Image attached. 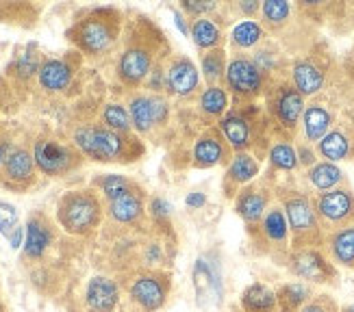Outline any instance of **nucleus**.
I'll use <instances>...</instances> for the list:
<instances>
[{
	"label": "nucleus",
	"mask_w": 354,
	"mask_h": 312,
	"mask_svg": "<svg viewBox=\"0 0 354 312\" xmlns=\"http://www.w3.org/2000/svg\"><path fill=\"white\" fill-rule=\"evenodd\" d=\"M200 102H203V108L207 113H220L222 108L226 106V96H224V91L220 87H211Z\"/></svg>",
	"instance_id": "obj_36"
},
{
	"label": "nucleus",
	"mask_w": 354,
	"mask_h": 312,
	"mask_svg": "<svg viewBox=\"0 0 354 312\" xmlns=\"http://www.w3.org/2000/svg\"><path fill=\"white\" fill-rule=\"evenodd\" d=\"M319 152H322L324 159L342 161L350 154V139L342 130H333L319 142Z\"/></svg>",
	"instance_id": "obj_21"
},
{
	"label": "nucleus",
	"mask_w": 354,
	"mask_h": 312,
	"mask_svg": "<svg viewBox=\"0 0 354 312\" xmlns=\"http://www.w3.org/2000/svg\"><path fill=\"white\" fill-rule=\"evenodd\" d=\"M81 41L87 50L91 52H98L102 48H106L111 41V33H109V28H106L102 22L98 20H89L81 26Z\"/></svg>",
	"instance_id": "obj_17"
},
{
	"label": "nucleus",
	"mask_w": 354,
	"mask_h": 312,
	"mask_svg": "<svg viewBox=\"0 0 354 312\" xmlns=\"http://www.w3.org/2000/svg\"><path fill=\"white\" fill-rule=\"evenodd\" d=\"M152 208H155V215H167V213H170V206H167L163 199L152 202Z\"/></svg>",
	"instance_id": "obj_44"
},
{
	"label": "nucleus",
	"mask_w": 354,
	"mask_h": 312,
	"mask_svg": "<svg viewBox=\"0 0 354 312\" xmlns=\"http://www.w3.org/2000/svg\"><path fill=\"white\" fill-rule=\"evenodd\" d=\"M263 15H266V20H270L274 24H281L287 20L289 5L283 3V0H268V3L263 5Z\"/></svg>",
	"instance_id": "obj_37"
},
{
	"label": "nucleus",
	"mask_w": 354,
	"mask_h": 312,
	"mask_svg": "<svg viewBox=\"0 0 354 312\" xmlns=\"http://www.w3.org/2000/svg\"><path fill=\"white\" fill-rule=\"evenodd\" d=\"M298 312H335V306H333V302H328V300H315V302H311V304L302 306Z\"/></svg>",
	"instance_id": "obj_41"
},
{
	"label": "nucleus",
	"mask_w": 354,
	"mask_h": 312,
	"mask_svg": "<svg viewBox=\"0 0 354 312\" xmlns=\"http://www.w3.org/2000/svg\"><path fill=\"white\" fill-rule=\"evenodd\" d=\"M76 144L85 154L94 156L98 161H111L122 150V142L115 133L98 128H81L76 133Z\"/></svg>",
	"instance_id": "obj_2"
},
{
	"label": "nucleus",
	"mask_w": 354,
	"mask_h": 312,
	"mask_svg": "<svg viewBox=\"0 0 354 312\" xmlns=\"http://www.w3.org/2000/svg\"><path fill=\"white\" fill-rule=\"evenodd\" d=\"M261 39V26L254 22H241L233 30V41L239 46H252Z\"/></svg>",
	"instance_id": "obj_33"
},
{
	"label": "nucleus",
	"mask_w": 354,
	"mask_h": 312,
	"mask_svg": "<svg viewBox=\"0 0 354 312\" xmlns=\"http://www.w3.org/2000/svg\"><path fill=\"white\" fill-rule=\"evenodd\" d=\"M330 128V113L324 106L313 104L304 111V133L311 142H322Z\"/></svg>",
	"instance_id": "obj_13"
},
{
	"label": "nucleus",
	"mask_w": 354,
	"mask_h": 312,
	"mask_svg": "<svg viewBox=\"0 0 354 312\" xmlns=\"http://www.w3.org/2000/svg\"><path fill=\"white\" fill-rule=\"evenodd\" d=\"M241 9L245 13H254L257 11V3H241Z\"/></svg>",
	"instance_id": "obj_48"
},
{
	"label": "nucleus",
	"mask_w": 354,
	"mask_h": 312,
	"mask_svg": "<svg viewBox=\"0 0 354 312\" xmlns=\"http://www.w3.org/2000/svg\"><path fill=\"white\" fill-rule=\"evenodd\" d=\"M39 81L50 91L64 89L70 83V68L66 64H61V61H48V64L41 66L39 70Z\"/></svg>",
	"instance_id": "obj_20"
},
{
	"label": "nucleus",
	"mask_w": 354,
	"mask_h": 312,
	"mask_svg": "<svg viewBox=\"0 0 354 312\" xmlns=\"http://www.w3.org/2000/svg\"><path fill=\"white\" fill-rule=\"evenodd\" d=\"M192 33H194V39L198 46H203V48H207V46H213L215 41H218L220 33H218V28H215L209 20H198L192 28Z\"/></svg>",
	"instance_id": "obj_32"
},
{
	"label": "nucleus",
	"mask_w": 354,
	"mask_h": 312,
	"mask_svg": "<svg viewBox=\"0 0 354 312\" xmlns=\"http://www.w3.org/2000/svg\"><path fill=\"white\" fill-rule=\"evenodd\" d=\"M0 161H3V150H0Z\"/></svg>",
	"instance_id": "obj_51"
},
{
	"label": "nucleus",
	"mask_w": 354,
	"mask_h": 312,
	"mask_svg": "<svg viewBox=\"0 0 354 312\" xmlns=\"http://www.w3.org/2000/svg\"><path fill=\"white\" fill-rule=\"evenodd\" d=\"M104 121L109 124L113 130H127L131 126V124H129V115H127V111L120 104H109V106H106Z\"/></svg>",
	"instance_id": "obj_35"
},
{
	"label": "nucleus",
	"mask_w": 354,
	"mask_h": 312,
	"mask_svg": "<svg viewBox=\"0 0 354 312\" xmlns=\"http://www.w3.org/2000/svg\"><path fill=\"white\" fill-rule=\"evenodd\" d=\"M237 208H239V213H241L243 220L257 222L259 217L263 215V211H266V197H263V195H259V193H254V191H248L245 195H241Z\"/></svg>",
	"instance_id": "obj_28"
},
{
	"label": "nucleus",
	"mask_w": 354,
	"mask_h": 312,
	"mask_svg": "<svg viewBox=\"0 0 354 312\" xmlns=\"http://www.w3.org/2000/svg\"><path fill=\"white\" fill-rule=\"evenodd\" d=\"M222 126H224V133L228 137V142L233 144L235 148H243L245 144H248V124H245L241 117L237 115H228L224 121H222Z\"/></svg>",
	"instance_id": "obj_27"
},
{
	"label": "nucleus",
	"mask_w": 354,
	"mask_h": 312,
	"mask_svg": "<svg viewBox=\"0 0 354 312\" xmlns=\"http://www.w3.org/2000/svg\"><path fill=\"white\" fill-rule=\"evenodd\" d=\"M317 213L326 222L342 224L354 215V197L346 189H333L317 199Z\"/></svg>",
	"instance_id": "obj_4"
},
{
	"label": "nucleus",
	"mask_w": 354,
	"mask_h": 312,
	"mask_svg": "<svg viewBox=\"0 0 354 312\" xmlns=\"http://www.w3.org/2000/svg\"><path fill=\"white\" fill-rule=\"evenodd\" d=\"M35 161L37 165L48 171V174H55V171H61L66 169L68 163H70V154L66 148H61L57 144H50V142H39L35 146Z\"/></svg>",
	"instance_id": "obj_10"
},
{
	"label": "nucleus",
	"mask_w": 354,
	"mask_h": 312,
	"mask_svg": "<svg viewBox=\"0 0 354 312\" xmlns=\"http://www.w3.org/2000/svg\"><path fill=\"white\" fill-rule=\"evenodd\" d=\"M330 252L335 260L344 267H354V226L342 228L333 234L330 239Z\"/></svg>",
	"instance_id": "obj_15"
},
{
	"label": "nucleus",
	"mask_w": 354,
	"mask_h": 312,
	"mask_svg": "<svg viewBox=\"0 0 354 312\" xmlns=\"http://www.w3.org/2000/svg\"><path fill=\"white\" fill-rule=\"evenodd\" d=\"M342 312H354V306H348V308H344Z\"/></svg>",
	"instance_id": "obj_50"
},
{
	"label": "nucleus",
	"mask_w": 354,
	"mask_h": 312,
	"mask_svg": "<svg viewBox=\"0 0 354 312\" xmlns=\"http://www.w3.org/2000/svg\"><path fill=\"white\" fill-rule=\"evenodd\" d=\"M309 178H311V182L317 186V189L326 191V189H333V186L342 180V169L330 165V163H319V165H315L311 169Z\"/></svg>",
	"instance_id": "obj_25"
},
{
	"label": "nucleus",
	"mask_w": 354,
	"mask_h": 312,
	"mask_svg": "<svg viewBox=\"0 0 354 312\" xmlns=\"http://www.w3.org/2000/svg\"><path fill=\"white\" fill-rule=\"evenodd\" d=\"M148 68H150V59L144 50H129L120 61V72L131 83H137L140 78H144Z\"/></svg>",
	"instance_id": "obj_18"
},
{
	"label": "nucleus",
	"mask_w": 354,
	"mask_h": 312,
	"mask_svg": "<svg viewBox=\"0 0 354 312\" xmlns=\"http://www.w3.org/2000/svg\"><path fill=\"white\" fill-rule=\"evenodd\" d=\"M294 83L300 93L311 96V93L319 91L322 85H324V76H322L319 68L313 66L311 61H300L294 68Z\"/></svg>",
	"instance_id": "obj_14"
},
{
	"label": "nucleus",
	"mask_w": 354,
	"mask_h": 312,
	"mask_svg": "<svg viewBox=\"0 0 354 312\" xmlns=\"http://www.w3.org/2000/svg\"><path fill=\"white\" fill-rule=\"evenodd\" d=\"M228 83L239 93H254L261 87V70L252 61L237 59L228 66Z\"/></svg>",
	"instance_id": "obj_6"
},
{
	"label": "nucleus",
	"mask_w": 354,
	"mask_h": 312,
	"mask_svg": "<svg viewBox=\"0 0 354 312\" xmlns=\"http://www.w3.org/2000/svg\"><path fill=\"white\" fill-rule=\"evenodd\" d=\"M194 282H196V291H198L200 304H205L209 298L218 300V295H220V280H218V275H215L213 267L207 260H198L196 262Z\"/></svg>",
	"instance_id": "obj_11"
},
{
	"label": "nucleus",
	"mask_w": 354,
	"mask_h": 312,
	"mask_svg": "<svg viewBox=\"0 0 354 312\" xmlns=\"http://www.w3.org/2000/svg\"><path fill=\"white\" fill-rule=\"evenodd\" d=\"M59 220L70 232H85L98 222V202L89 195H70L61 204Z\"/></svg>",
	"instance_id": "obj_1"
},
{
	"label": "nucleus",
	"mask_w": 354,
	"mask_h": 312,
	"mask_svg": "<svg viewBox=\"0 0 354 312\" xmlns=\"http://www.w3.org/2000/svg\"><path fill=\"white\" fill-rule=\"evenodd\" d=\"M167 81L176 93H192L198 85V72L192 61H178L167 74Z\"/></svg>",
	"instance_id": "obj_16"
},
{
	"label": "nucleus",
	"mask_w": 354,
	"mask_h": 312,
	"mask_svg": "<svg viewBox=\"0 0 354 312\" xmlns=\"http://www.w3.org/2000/svg\"><path fill=\"white\" fill-rule=\"evenodd\" d=\"M270 159H272V163L276 167H281V169H294L298 165V154L289 144L274 146L272 152H270Z\"/></svg>",
	"instance_id": "obj_30"
},
{
	"label": "nucleus",
	"mask_w": 354,
	"mask_h": 312,
	"mask_svg": "<svg viewBox=\"0 0 354 312\" xmlns=\"http://www.w3.org/2000/svg\"><path fill=\"white\" fill-rule=\"evenodd\" d=\"M102 191L106 193V197H111V202H113L120 195L129 193V184H127V180L122 178V176H106L102 180Z\"/></svg>",
	"instance_id": "obj_38"
},
{
	"label": "nucleus",
	"mask_w": 354,
	"mask_h": 312,
	"mask_svg": "<svg viewBox=\"0 0 354 312\" xmlns=\"http://www.w3.org/2000/svg\"><path fill=\"white\" fill-rule=\"evenodd\" d=\"M20 239H22V230L18 228V230L13 232V237H11V245H13V247H18V245H20Z\"/></svg>",
	"instance_id": "obj_46"
},
{
	"label": "nucleus",
	"mask_w": 354,
	"mask_h": 312,
	"mask_svg": "<svg viewBox=\"0 0 354 312\" xmlns=\"http://www.w3.org/2000/svg\"><path fill=\"white\" fill-rule=\"evenodd\" d=\"M118 302V286L106 277H94L87 286V304L96 312H109Z\"/></svg>",
	"instance_id": "obj_8"
},
{
	"label": "nucleus",
	"mask_w": 354,
	"mask_h": 312,
	"mask_svg": "<svg viewBox=\"0 0 354 312\" xmlns=\"http://www.w3.org/2000/svg\"><path fill=\"white\" fill-rule=\"evenodd\" d=\"M311 289L302 284V282H291L287 286H283V291L276 295L279 298V306L283 312H296L298 308L306 306V300H309Z\"/></svg>",
	"instance_id": "obj_19"
},
{
	"label": "nucleus",
	"mask_w": 354,
	"mask_h": 312,
	"mask_svg": "<svg viewBox=\"0 0 354 312\" xmlns=\"http://www.w3.org/2000/svg\"><path fill=\"white\" fill-rule=\"evenodd\" d=\"M294 271L296 275L311 280V282H328V277H333V267L322 258L313 249H304V252H298L294 256Z\"/></svg>",
	"instance_id": "obj_5"
},
{
	"label": "nucleus",
	"mask_w": 354,
	"mask_h": 312,
	"mask_svg": "<svg viewBox=\"0 0 354 312\" xmlns=\"http://www.w3.org/2000/svg\"><path fill=\"white\" fill-rule=\"evenodd\" d=\"M33 70H35V59H33V57L28 59V55H24L22 61H20V74L26 76V74H30Z\"/></svg>",
	"instance_id": "obj_43"
},
{
	"label": "nucleus",
	"mask_w": 354,
	"mask_h": 312,
	"mask_svg": "<svg viewBox=\"0 0 354 312\" xmlns=\"http://www.w3.org/2000/svg\"><path fill=\"white\" fill-rule=\"evenodd\" d=\"M142 213V202L133 193H124L111 202V215L118 222H133Z\"/></svg>",
	"instance_id": "obj_23"
},
{
	"label": "nucleus",
	"mask_w": 354,
	"mask_h": 312,
	"mask_svg": "<svg viewBox=\"0 0 354 312\" xmlns=\"http://www.w3.org/2000/svg\"><path fill=\"white\" fill-rule=\"evenodd\" d=\"M133 124L140 130H148L155 121L165 117V104L159 98H137L131 104Z\"/></svg>",
	"instance_id": "obj_7"
},
{
	"label": "nucleus",
	"mask_w": 354,
	"mask_h": 312,
	"mask_svg": "<svg viewBox=\"0 0 354 312\" xmlns=\"http://www.w3.org/2000/svg\"><path fill=\"white\" fill-rule=\"evenodd\" d=\"M48 241H50L48 230H46L44 226H39L37 222L28 224V228H26V243H24V249H26L28 256H33V258L41 256L46 245H48Z\"/></svg>",
	"instance_id": "obj_24"
},
{
	"label": "nucleus",
	"mask_w": 354,
	"mask_h": 312,
	"mask_svg": "<svg viewBox=\"0 0 354 312\" xmlns=\"http://www.w3.org/2000/svg\"><path fill=\"white\" fill-rule=\"evenodd\" d=\"M304 111V102L302 96L296 89H285L283 96L279 100V117L287 124V126H294L298 121V117Z\"/></svg>",
	"instance_id": "obj_22"
},
{
	"label": "nucleus",
	"mask_w": 354,
	"mask_h": 312,
	"mask_svg": "<svg viewBox=\"0 0 354 312\" xmlns=\"http://www.w3.org/2000/svg\"><path fill=\"white\" fill-rule=\"evenodd\" d=\"M30 171H33V159L18 150V152H13L9 159H7V174L15 180H22V178H28L30 176Z\"/></svg>",
	"instance_id": "obj_29"
},
{
	"label": "nucleus",
	"mask_w": 354,
	"mask_h": 312,
	"mask_svg": "<svg viewBox=\"0 0 354 312\" xmlns=\"http://www.w3.org/2000/svg\"><path fill=\"white\" fill-rule=\"evenodd\" d=\"M257 174V163L252 156L248 154H239L237 159L233 161V167H230V176L235 180H250Z\"/></svg>",
	"instance_id": "obj_34"
},
{
	"label": "nucleus",
	"mask_w": 354,
	"mask_h": 312,
	"mask_svg": "<svg viewBox=\"0 0 354 312\" xmlns=\"http://www.w3.org/2000/svg\"><path fill=\"white\" fill-rule=\"evenodd\" d=\"M176 24H178V28L183 30V33H185V30H187V26L183 24V20H180V15H178V13H176Z\"/></svg>",
	"instance_id": "obj_49"
},
{
	"label": "nucleus",
	"mask_w": 354,
	"mask_h": 312,
	"mask_svg": "<svg viewBox=\"0 0 354 312\" xmlns=\"http://www.w3.org/2000/svg\"><path fill=\"white\" fill-rule=\"evenodd\" d=\"M18 224V213L11 204H5L0 202V232L3 234H11V230Z\"/></svg>",
	"instance_id": "obj_39"
},
{
	"label": "nucleus",
	"mask_w": 354,
	"mask_h": 312,
	"mask_svg": "<svg viewBox=\"0 0 354 312\" xmlns=\"http://www.w3.org/2000/svg\"><path fill=\"white\" fill-rule=\"evenodd\" d=\"M187 204H189V206H203V204H205V195H203V193H192V195L187 197Z\"/></svg>",
	"instance_id": "obj_45"
},
{
	"label": "nucleus",
	"mask_w": 354,
	"mask_h": 312,
	"mask_svg": "<svg viewBox=\"0 0 354 312\" xmlns=\"http://www.w3.org/2000/svg\"><path fill=\"white\" fill-rule=\"evenodd\" d=\"M135 302H140L146 310H157L165 300V289L157 277H140L131 289Z\"/></svg>",
	"instance_id": "obj_9"
},
{
	"label": "nucleus",
	"mask_w": 354,
	"mask_h": 312,
	"mask_svg": "<svg viewBox=\"0 0 354 312\" xmlns=\"http://www.w3.org/2000/svg\"><path fill=\"white\" fill-rule=\"evenodd\" d=\"M263 228H266V234L276 241V243H283L287 239V230H289V224H287V217L281 208H272L268 215H266V222H263Z\"/></svg>",
	"instance_id": "obj_26"
},
{
	"label": "nucleus",
	"mask_w": 354,
	"mask_h": 312,
	"mask_svg": "<svg viewBox=\"0 0 354 312\" xmlns=\"http://www.w3.org/2000/svg\"><path fill=\"white\" fill-rule=\"evenodd\" d=\"M185 9H189L194 13H200V11H209L213 9V3H200V0H187L185 3Z\"/></svg>",
	"instance_id": "obj_42"
},
{
	"label": "nucleus",
	"mask_w": 354,
	"mask_h": 312,
	"mask_svg": "<svg viewBox=\"0 0 354 312\" xmlns=\"http://www.w3.org/2000/svg\"><path fill=\"white\" fill-rule=\"evenodd\" d=\"M285 213H287V220H289V228L294 230L296 237H311V234L317 230V220H315V211L311 206V202L296 195V197H289L285 202Z\"/></svg>",
	"instance_id": "obj_3"
},
{
	"label": "nucleus",
	"mask_w": 354,
	"mask_h": 312,
	"mask_svg": "<svg viewBox=\"0 0 354 312\" xmlns=\"http://www.w3.org/2000/svg\"><path fill=\"white\" fill-rule=\"evenodd\" d=\"M196 159L198 163L203 165H213L222 159V148L218 142H213V139H203V142H198L196 146Z\"/></svg>",
	"instance_id": "obj_31"
},
{
	"label": "nucleus",
	"mask_w": 354,
	"mask_h": 312,
	"mask_svg": "<svg viewBox=\"0 0 354 312\" xmlns=\"http://www.w3.org/2000/svg\"><path fill=\"white\" fill-rule=\"evenodd\" d=\"M205 72L209 78H215L222 74V52L215 50V52H209L205 57Z\"/></svg>",
	"instance_id": "obj_40"
},
{
	"label": "nucleus",
	"mask_w": 354,
	"mask_h": 312,
	"mask_svg": "<svg viewBox=\"0 0 354 312\" xmlns=\"http://www.w3.org/2000/svg\"><path fill=\"white\" fill-rule=\"evenodd\" d=\"M241 304L245 312H272L279 306V298H276V293L268 289L266 284H252L243 293Z\"/></svg>",
	"instance_id": "obj_12"
},
{
	"label": "nucleus",
	"mask_w": 354,
	"mask_h": 312,
	"mask_svg": "<svg viewBox=\"0 0 354 312\" xmlns=\"http://www.w3.org/2000/svg\"><path fill=\"white\" fill-rule=\"evenodd\" d=\"M300 159H302V163H313V154L309 150H302L300 152Z\"/></svg>",
	"instance_id": "obj_47"
}]
</instances>
